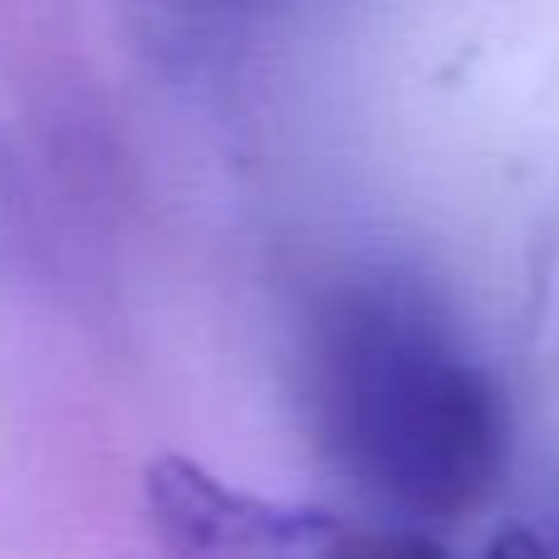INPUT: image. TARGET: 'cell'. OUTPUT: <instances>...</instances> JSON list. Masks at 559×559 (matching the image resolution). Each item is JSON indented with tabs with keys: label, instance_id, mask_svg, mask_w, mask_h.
I'll return each instance as SVG.
<instances>
[{
	"label": "cell",
	"instance_id": "obj_4",
	"mask_svg": "<svg viewBox=\"0 0 559 559\" xmlns=\"http://www.w3.org/2000/svg\"><path fill=\"white\" fill-rule=\"evenodd\" d=\"M486 559H555V550L535 531H521V525H511V531H501L491 540Z\"/></svg>",
	"mask_w": 559,
	"mask_h": 559
},
{
	"label": "cell",
	"instance_id": "obj_2",
	"mask_svg": "<svg viewBox=\"0 0 559 559\" xmlns=\"http://www.w3.org/2000/svg\"><path fill=\"white\" fill-rule=\"evenodd\" d=\"M143 501L167 559H348L354 535L319 506L241 491L192 456H157Z\"/></svg>",
	"mask_w": 559,
	"mask_h": 559
},
{
	"label": "cell",
	"instance_id": "obj_3",
	"mask_svg": "<svg viewBox=\"0 0 559 559\" xmlns=\"http://www.w3.org/2000/svg\"><path fill=\"white\" fill-rule=\"evenodd\" d=\"M348 559H447L442 545H432L427 535H413V531H358L354 535V555Z\"/></svg>",
	"mask_w": 559,
	"mask_h": 559
},
{
	"label": "cell",
	"instance_id": "obj_1",
	"mask_svg": "<svg viewBox=\"0 0 559 559\" xmlns=\"http://www.w3.org/2000/svg\"><path fill=\"white\" fill-rule=\"evenodd\" d=\"M314 397L348 476L407 515L456 521L506 472L501 388L413 289L364 285L334 299L314 344Z\"/></svg>",
	"mask_w": 559,
	"mask_h": 559
}]
</instances>
